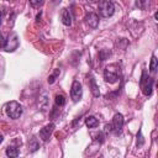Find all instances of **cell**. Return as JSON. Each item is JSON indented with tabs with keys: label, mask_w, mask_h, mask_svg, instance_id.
<instances>
[{
	"label": "cell",
	"mask_w": 158,
	"mask_h": 158,
	"mask_svg": "<svg viewBox=\"0 0 158 158\" xmlns=\"http://www.w3.org/2000/svg\"><path fill=\"white\" fill-rule=\"evenodd\" d=\"M121 78V67L117 63H111L104 69V80L109 84H115Z\"/></svg>",
	"instance_id": "cell-1"
},
{
	"label": "cell",
	"mask_w": 158,
	"mask_h": 158,
	"mask_svg": "<svg viewBox=\"0 0 158 158\" xmlns=\"http://www.w3.org/2000/svg\"><path fill=\"white\" fill-rule=\"evenodd\" d=\"M139 86H141V90H142L144 96H151L152 95V91H153V78L147 74L146 69H143V72H142L141 80H139Z\"/></svg>",
	"instance_id": "cell-2"
},
{
	"label": "cell",
	"mask_w": 158,
	"mask_h": 158,
	"mask_svg": "<svg viewBox=\"0 0 158 158\" xmlns=\"http://www.w3.org/2000/svg\"><path fill=\"white\" fill-rule=\"evenodd\" d=\"M5 112H6V115H7L10 118L16 120V118H19V117L22 115L23 107H22V105H21L20 102H17V101H10V102H7L6 106H5Z\"/></svg>",
	"instance_id": "cell-3"
},
{
	"label": "cell",
	"mask_w": 158,
	"mask_h": 158,
	"mask_svg": "<svg viewBox=\"0 0 158 158\" xmlns=\"http://www.w3.org/2000/svg\"><path fill=\"white\" fill-rule=\"evenodd\" d=\"M122 127H123V116L120 112L115 114L114 117H112L111 125H107L106 126V128L109 131H111L112 133H115V135H120L122 132Z\"/></svg>",
	"instance_id": "cell-4"
},
{
	"label": "cell",
	"mask_w": 158,
	"mask_h": 158,
	"mask_svg": "<svg viewBox=\"0 0 158 158\" xmlns=\"http://www.w3.org/2000/svg\"><path fill=\"white\" fill-rule=\"evenodd\" d=\"M98 10H99V14L102 16V17H111L115 12V5L112 1H109V0H102L99 2L98 5Z\"/></svg>",
	"instance_id": "cell-5"
},
{
	"label": "cell",
	"mask_w": 158,
	"mask_h": 158,
	"mask_svg": "<svg viewBox=\"0 0 158 158\" xmlns=\"http://www.w3.org/2000/svg\"><path fill=\"white\" fill-rule=\"evenodd\" d=\"M70 98H72L73 102H78V101L81 100V98H83V86H81V83L79 80H74L72 83Z\"/></svg>",
	"instance_id": "cell-6"
},
{
	"label": "cell",
	"mask_w": 158,
	"mask_h": 158,
	"mask_svg": "<svg viewBox=\"0 0 158 158\" xmlns=\"http://www.w3.org/2000/svg\"><path fill=\"white\" fill-rule=\"evenodd\" d=\"M19 36L17 33L15 32H11L9 36H7V40H5V46H4V49L6 52H14L15 49H17L19 47Z\"/></svg>",
	"instance_id": "cell-7"
},
{
	"label": "cell",
	"mask_w": 158,
	"mask_h": 158,
	"mask_svg": "<svg viewBox=\"0 0 158 158\" xmlns=\"http://www.w3.org/2000/svg\"><path fill=\"white\" fill-rule=\"evenodd\" d=\"M54 127H56V125H54L53 122L46 125L43 128L40 130V133H38V135H40V138H41L43 142L49 141V138H51V136H52V133H53V131H54Z\"/></svg>",
	"instance_id": "cell-8"
},
{
	"label": "cell",
	"mask_w": 158,
	"mask_h": 158,
	"mask_svg": "<svg viewBox=\"0 0 158 158\" xmlns=\"http://www.w3.org/2000/svg\"><path fill=\"white\" fill-rule=\"evenodd\" d=\"M85 23L91 27V28H96L98 25H99V16L95 14V12H89L85 15Z\"/></svg>",
	"instance_id": "cell-9"
},
{
	"label": "cell",
	"mask_w": 158,
	"mask_h": 158,
	"mask_svg": "<svg viewBox=\"0 0 158 158\" xmlns=\"http://www.w3.org/2000/svg\"><path fill=\"white\" fill-rule=\"evenodd\" d=\"M89 78H90V79H89V88H90V91H91V94H93L95 98H99V96H100V90H99V86H98V84H96V81H95V78H94L93 75H90Z\"/></svg>",
	"instance_id": "cell-10"
},
{
	"label": "cell",
	"mask_w": 158,
	"mask_h": 158,
	"mask_svg": "<svg viewBox=\"0 0 158 158\" xmlns=\"http://www.w3.org/2000/svg\"><path fill=\"white\" fill-rule=\"evenodd\" d=\"M60 19H62V22H63V25H65V26H70L72 25V12H70V10H68V9H63V11H62V15H60Z\"/></svg>",
	"instance_id": "cell-11"
},
{
	"label": "cell",
	"mask_w": 158,
	"mask_h": 158,
	"mask_svg": "<svg viewBox=\"0 0 158 158\" xmlns=\"http://www.w3.org/2000/svg\"><path fill=\"white\" fill-rule=\"evenodd\" d=\"M38 107L42 110V111H46L48 109V95L46 93H43L42 95H40V99H38Z\"/></svg>",
	"instance_id": "cell-12"
},
{
	"label": "cell",
	"mask_w": 158,
	"mask_h": 158,
	"mask_svg": "<svg viewBox=\"0 0 158 158\" xmlns=\"http://www.w3.org/2000/svg\"><path fill=\"white\" fill-rule=\"evenodd\" d=\"M85 125H86L89 128H95V127L99 126V120H98L95 116H93V115L86 116V117H85Z\"/></svg>",
	"instance_id": "cell-13"
},
{
	"label": "cell",
	"mask_w": 158,
	"mask_h": 158,
	"mask_svg": "<svg viewBox=\"0 0 158 158\" xmlns=\"http://www.w3.org/2000/svg\"><path fill=\"white\" fill-rule=\"evenodd\" d=\"M5 153H6V156L9 158H17V156H19V148H16L15 146H9L6 148V151H5Z\"/></svg>",
	"instance_id": "cell-14"
},
{
	"label": "cell",
	"mask_w": 158,
	"mask_h": 158,
	"mask_svg": "<svg viewBox=\"0 0 158 158\" xmlns=\"http://www.w3.org/2000/svg\"><path fill=\"white\" fill-rule=\"evenodd\" d=\"M40 148V142H38V139L36 138V137H32L31 139H30V142H28V149H30V152H36L37 149Z\"/></svg>",
	"instance_id": "cell-15"
},
{
	"label": "cell",
	"mask_w": 158,
	"mask_h": 158,
	"mask_svg": "<svg viewBox=\"0 0 158 158\" xmlns=\"http://www.w3.org/2000/svg\"><path fill=\"white\" fill-rule=\"evenodd\" d=\"M158 68V59L154 54H152V58H151V62H149V72L151 73H154Z\"/></svg>",
	"instance_id": "cell-16"
},
{
	"label": "cell",
	"mask_w": 158,
	"mask_h": 158,
	"mask_svg": "<svg viewBox=\"0 0 158 158\" xmlns=\"http://www.w3.org/2000/svg\"><path fill=\"white\" fill-rule=\"evenodd\" d=\"M54 102H56V106H59V107L64 106L65 105V98H64V95L57 94L56 98H54Z\"/></svg>",
	"instance_id": "cell-17"
},
{
	"label": "cell",
	"mask_w": 158,
	"mask_h": 158,
	"mask_svg": "<svg viewBox=\"0 0 158 158\" xmlns=\"http://www.w3.org/2000/svg\"><path fill=\"white\" fill-rule=\"evenodd\" d=\"M59 74H60V70H59V69H56L54 73H52V74L48 77V79H47L48 84H53V83L57 80V78L59 77Z\"/></svg>",
	"instance_id": "cell-18"
},
{
	"label": "cell",
	"mask_w": 158,
	"mask_h": 158,
	"mask_svg": "<svg viewBox=\"0 0 158 158\" xmlns=\"http://www.w3.org/2000/svg\"><path fill=\"white\" fill-rule=\"evenodd\" d=\"M144 144V137L142 136V131L138 130V133H137V148L142 147Z\"/></svg>",
	"instance_id": "cell-19"
},
{
	"label": "cell",
	"mask_w": 158,
	"mask_h": 158,
	"mask_svg": "<svg viewBox=\"0 0 158 158\" xmlns=\"http://www.w3.org/2000/svg\"><path fill=\"white\" fill-rule=\"evenodd\" d=\"M110 54H111L110 51L102 49V51H100V53H99V58H100V60H105L107 57H110Z\"/></svg>",
	"instance_id": "cell-20"
},
{
	"label": "cell",
	"mask_w": 158,
	"mask_h": 158,
	"mask_svg": "<svg viewBox=\"0 0 158 158\" xmlns=\"http://www.w3.org/2000/svg\"><path fill=\"white\" fill-rule=\"evenodd\" d=\"M95 141L96 142H99V143H102L104 141H105V136H104V132H99V133H96L95 135Z\"/></svg>",
	"instance_id": "cell-21"
},
{
	"label": "cell",
	"mask_w": 158,
	"mask_h": 158,
	"mask_svg": "<svg viewBox=\"0 0 158 158\" xmlns=\"http://www.w3.org/2000/svg\"><path fill=\"white\" fill-rule=\"evenodd\" d=\"M42 4H43V1H41V0H31V1H30V5L33 6V7H36V6H41Z\"/></svg>",
	"instance_id": "cell-22"
},
{
	"label": "cell",
	"mask_w": 158,
	"mask_h": 158,
	"mask_svg": "<svg viewBox=\"0 0 158 158\" xmlns=\"http://www.w3.org/2000/svg\"><path fill=\"white\" fill-rule=\"evenodd\" d=\"M5 46V40H4V36L0 33V48H4Z\"/></svg>",
	"instance_id": "cell-23"
},
{
	"label": "cell",
	"mask_w": 158,
	"mask_h": 158,
	"mask_svg": "<svg viewBox=\"0 0 158 158\" xmlns=\"http://www.w3.org/2000/svg\"><path fill=\"white\" fill-rule=\"evenodd\" d=\"M144 4H146V2H143V1H136V6H137V7H141V9L144 7Z\"/></svg>",
	"instance_id": "cell-24"
},
{
	"label": "cell",
	"mask_w": 158,
	"mask_h": 158,
	"mask_svg": "<svg viewBox=\"0 0 158 158\" xmlns=\"http://www.w3.org/2000/svg\"><path fill=\"white\" fill-rule=\"evenodd\" d=\"M154 19H156V21H157V19H158V12L156 11V14H154Z\"/></svg>",
	"instance_id": "cell-25"
},
{
	"label": "cell",
	"mask_w": 158,
	"mask_h": 158,
	"mask_svg": "<svg viewBox=\"0 0 158 158\" xmlns=\"http://www.w3.org/2000/svg\"><path fill=\"white\" fill-rule=\"evenodd\" d=\"M2 141H4V136H2V135H0V143H1Z\"/></svg>",
	"instance_id": "cell-26"
},
{
	"label": "cell",
	"mask_w": 158,
	"mask_h": 158,
	"mask_svg": "<svg viewBox=\"0 0 158 158\" xmlns=\"http://www.w3.org/2000/svg\"><path fill=\"white\" fill-rule=\"evenodd\" d=\"M1 19H2V14L0 12V23H1Z\"/></svg>",
	"instance_id": "cell-27"
},
{
	"label": "cell",
	"mask_w": 158,
	"mask_h": 158,
	"mask_svg": "<svg viewBox=\"0 0 158 158\" xmlns=\"http://www.w3.org/2000/svg\"><path fill=\"white\" fill-rule=\"evenodd\" d=\"M100 158H101V157H100Z\"/></svg>",
	"instance_id": "cell-28"
}]
</instances>
